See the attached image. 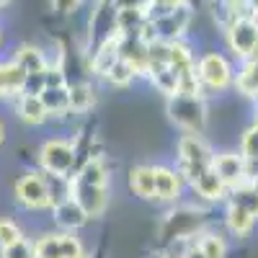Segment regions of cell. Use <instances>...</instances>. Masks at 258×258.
<instances>
[{
	"instance_id": "cell-1",
	"label": "cell",
	"mask_w": 258,
	"mask_h": 258,
	"mask_svg": "<svg viewBox=\"0 0 258 258\" xmlns=\"http://www.w3.org/2000/svg\"><path fill=\"white\" fill-rule=\"evenodd\" d=\"M36 165L44 176L73 178L80 165L78 145L68 137H47L36 150Z\"/></svg>"
},
{
	"instance_id": "cell-2",
	"label": "cell",
	"mask_w": 258,
	"mask_h": 258,
	"mask_svg": "<svg viewBox=\"0 0 258 258\" xmlns=\"http://www.w3.org/2000/svg\"><path fill=\"white\" fill-rule=\"evenodd\" d=\"M207 227H209L207 225V212L202 207L181 202L176 207H170V212L163 217V225H160L163 248L176 243V240H197Z\"/></svg>"
},
{
	"instance_id": "cell-3",
	"label": "cell",
	"mask_w": 258,
	"mask_h": 258,
	"mask_svg": "<svg viewBox=\"0 0 258 258\" xmlns=\"http://www.w3.org/2000/svg\"><path fill=\"white\" fill-rule=\"evenodd\" d=\"M214 163V147L204 135H181L176 140V170L183 176L186 186L204 176Z\"/></svg>"
},
{
	"instance_id": "cell-4",
	"label": "cell",
	"mask_w": 258,
	"mask_h": 258,
	"mask_svg": "<svg viewBox=\"0 0 258 258\" xmlns=\"http://www.w3.org/2000/svg\"><path fill=\"white\" fill-rule=\"evenodd\" d=\"M165 114L168 119L181 129V135H204L209 124V106L207 96H173L165 98Z\"/></svg>"
},
{
	"instance_id": "cell-5",
	"label": "cell",
	"mask_w": 258,
	"mask_h": 258,
	"mask_svg": "<svg viewBox=\"0 0 258 258\" xmlns=\"http://www.w3.org/2000/svg\"><path fill=\"white\" fill-rule=\"evenodd\" d=\"M13 202L24 212H52L54 199L49 191V181L39 168H29L13 181Z\"/></svg>"
},
{
	"instance_id": "cell-6",
	"label": "cell",
	"mask_w": 258,
	"mask_h": 258,
	"mask_svg": "<svg viewBox=\"0 0 258 258\" xmlns=\"http://www.w3.org/2000/svg\"><path fill=\"white\" fill-rule=\"evenodd\" d=\"M197 78L202 83V91L207 93H225L235 88V64L220 49H207L197 57Z\"/></svg>"
},
{
	"instance_id": "cell-7",
	"label": "cell",
	"mask_w": 258,
	"mask_h": 258,
	"mask_svg": "<svg viewBox=\"0 0 258 258\" xmlns=\"http://www.w3.org/2000/svg\"><path fill=\"white\" fill-rule=\"evenodd\" d=\"M222 36H225L227 52L238 62L250 59L253 52L258 49V18L253 13H248V16H235V18L225 21Z\"/></svg>"
},
{
	"instance_id": "cell-8",
	"label": "cell",
	"mask_w": 258,
	"mask_h": 258,
	"mask_svg": "<svg viewBox=\"0 0 258 258\" xmlns=\"http://www.w3.org/2000/svg\"><path fill=\"white\" fill-rule=\"evenodd\" d=\"M153 176H155V202L165 207H176L183 202V191L188 188L183 176L176 170V165L168 163H155L153 165Z\"/></svg>"
},
{
	"instance_id": "cell-9",
	"label": "cell",
	"mask_w": 258,
	"mask_h": 258,
	"mask_svg": "<svg viewBox=\"0 0 258 258\" xmlns=\"http://www.w3.org/2000/svg\"><path fill=\"white\" fill-rule=\"evenodd\" d=\"M212 170L222 178V183L230 191L238 188V186H245L250 181V163L238 153V150H222V153H214Z\"/></svg>"
},
{
	"instance_id": "cell-10",
	"label": "cell",
	"mask_w": 258,
	"mask_h": 258,
	"mask_svg": "<svg viewBox=\"0 0 258 258\" xmlns=\"http://www.w3.org/2000/svg\"><path fill=\"white\" fill-rule=\"evenodd\" d=\"M121 59V36L109 34L101 36L93 52L88 54V75L96 80H106V75L111 73V68Z\"/></svg>"
},
{
	"instance_id": "cell-11",
	"label": "cell",
	"mask_w": 258,
	"mask_h": 258,
	"mask_svg": "<svg viewBox=\"0 0 258 258\" xmlns=\"http://www.w3.org/2000/svg\"><path fill=\"white\" fill-rule=\"evenodd\" d=\"M70 197L80 204V209L88 214V220L103 217V212L109 209V188H98V186H85L70 178Z\"/></svg>"
},
{
	"instance_id": "cell-12",
	"label": "cell",
	"mask_w": 258,
	"mask_h": 258,
	"mask_svg": "<svg viewBox=\"0 0 258 258\" xmlns=\"http://www.w3.org/2000/svg\"><path fill=\"white\" fill-rule=\"evenodd\" d=\"M49 220H52V225H54L57 232H80L85 225L91 222L88 214L80 209V204L73 197L57 202L52 207V212H49Z\"/></svg>"
},
{
	"instance_id": "cell-13",
	"label": "cell",
	"mask_w": 258,
	"mask_h": 258,
	"mask_svg": "<svg viewBox=\"0 0 258 258\" xmlns=\"http://www.w3.org/2000/svg\"><path fill=\"white\" fill-rule=\"evenodd\" d=\"M188 191L197 197L202 204H227L230 188L222 183V178L209 168L204 176H199L194 183H188Z\"/></svg>"
},
{
	"instance_id": "cell-14",
	"label": "cell",
	"mask_w": 258,
	"mask_h": 258,
	"mask_svg": "<svg viewBox=\"0 0 258 258\" xmlns=\"http://www.w3.org/2000/svg\"><path fill=\"white\" fill-rule=\"evenodd\" d=\"M147 18H145V8L142 3H124L114 8V31L121 39L129 36H140V31L145 29Z\"/></svg>"
},
{
	"instance_id": "cell-15",
	"label": "cell",
	"mask_w": 258,
	"mask_h": 258,
	"mask_svg": "<svg viewBox=\"0 0 258 258\" xmlns=\"http://www.w3.org/2000/svg\"><path fill=\"white\" fill-rule=\"evenodd\" d=\"M11 59H13L26 75H41V73H47V68H49V54H47V49L39 47V44H31V41L18 44V47L13 49Z\"/></svg>"
},
{
	"instance_id": "cell-16",
	"label": "cell",
	"mask_w": 258,
	"mask_h": 258,
	"mask_svg": "<svg viewBox=\"0 0 258 258\" xmlns=\"http://www.w3.org/2000/svg\"><path fill=\"white\" fill-rule=\"evenodd\" d=\"M126 188L132 197L140 202H155V176H153V165L140 163L126 170Z\"/></svg>"
},
{
	"instance_id": "cell-17",
	"label": "cell",
	"mask_w": 258,
	"mask_h": 258,
	"mask_svg": "<svg viewBox=\"0 0 258 258\" xmlns=\"http://www.w3.org/2000/svg\"><path fill=\"white\" fill-rule=\"evenodd\" d=\"M78 183H85V186H98V188H109L111 183V173H109V165L101 155H88L83 158L75 176H73Z\"/></svg>"
},
{
	"instance_id": "cell-18",
	"label": "cell",
	"mask_w": 258,
	"mask_h": 258,
	"mask_svg": "<svg viewBox=\"0 0 258 258\" xmlns=\"http://www.w3.org/2000/svg\"><path fill=\"white\" fill-rule=\"evenodd\" d=\"M13 114L21 124L26 126H44L49 121V114L44 109V103H41L39 96H16L13 98Z\"/></svg>"
},
{
	"instance_id": "cell-19",
	"label": "cell",
	"mask_w": 258,
	"mask_h": 258,
	"mask_svg": "<svg viewBox=\"0 0 258 258\" xmlns=\"http://www.w3.org/2000/svg\"><path fill=\"white\" fill-rule=\"evenodd\" d=\"M255 222H258V217L253 212H248L245 207L232 204V202L225 204V230L232 238H248L255 227Z\"/></svg>"
},
{
	"instance_id": "cell-20",
	"label": "cell",
	"mask_w": 258,
	"mask_h": 258,
	"mask_svg": "<svg viewBox=\"0 0 258 258\" xmlns=\"http://www.w3.org/2000/svg\"><path fill=\"white\" fill-rule=\"evenodd\" d=\"M26 83V73L13 59H0V101H13L21 96Z\"/></svg>"
},
{
	"instance_id": "cell-21",
	"label": "cell",
	"mask_w": 258,
	"mask_h": 258,
	"mask_svg": "<svg viewBox=\"0 0 258 258\" xmlns=\"http://www.w3.org/2000/svg\"><path fill=\"white\" fill-rule=\"evenodd\" d=\"M96 106V88L88 78L70 80V116H85Z\"/></svg>"
},
{
	"instance_id": "cell-22",
	"label": "cell",
	"mask_w": 258,
	"mask_h": 258,
	"mask_svg": "<svg viewBox=\"0 0 258 258\" xmlns=\"http://www.w3.org/2000/svg\"><path fill=\"white\" fill-rule=\"evenodd\" d=\"M49 119H68L70 116V83L59 85V88H47L39 96Z\"/></svg>"
},
{
	"instance_id": "cell-23",
	"label": "cell",
	"mask_w": 258,
	"mask_h": 258,
	"mask_svg": "<svg viewBox=\"0 0 258 258\" xmlns=\"http://www.w3.org/2000/svg\"><path fill=\"white\" fill-rule=\"evenodd\" d=\"M235 91L245 98L258 101V59H245L235 70Z\"/></svg>"
},
{
	"instance_id": "cell-24",
	"label": "cell",
	"mask_w": 258,
	"mask_h": 258,
	"mask_svg": "<svg viewBox=\"0 0 258 258\" xmlns=\"http://www.w3.org/2000/svg\"><path fill=\"white\" fill-rule=\"evenodd\" d=\"M121 59L132 64L140 73V78H145V73H147V41H142L140 36L121 39Z\"/></svg>"
},
{
	"instance_id": "cell-25",
	"label": "cell",
	"mask_w": 258,
	"mask_h": 258,
	"mask_svg": "<svg viewBox=\"0 0 258 258\" xmlns=\"http://www.w3.org/2000/svg\"><path fill=\"white\" fill-rule=\"evenodd\" d=\"M145 78L150 80V85H153L163 98H173L178 93V78L168 64H163V68H150Z\"/></svg>"
},
{
	"instance_id": "cell-26",
	"label": "cell",
	"mask_w": 258,
	"mask_h": 258,
	"mask_svg": "<svg viewBox=\"0 0 258 258\" xmlns=\"http://www.w3.org/2000/svg\"><path fill=\"white\" fill-rule=\"evenodd\" d=\"M197 248L204 253V258H227V238L220 230L207 227L197 238Z\"/></svg>"
},
{
	"instance_id": "cell-27",
	"label": "cell",
	"mask_w": 258,
	"mask_h": 258,
	"mask_svg": "<svg viewBox=\"0 0 258 258\" xmlns=\"http://www.w3.org/2000/svg\"><path fill=\"white\" fill-rule=\"evenodd\" d=\"M34 240V253L36 258H62L59 248V232L57 230H41Z\"/></svg>"
},
{
	"instance_id": "cell-28",
	"label": "cell",
	"mask_w": 258,
	"mask_h": 258,
	"mask_svg": "<svg viewBox=\"0 0 258 258\" xmlns=\"http://www.w3.org/2000/svg\"><path fill=\"white\" fill-rule=\"evenodd\" d=\"M140 78V73L132 68L129 62H124V59H119L114 68H111V73L106 75V80L103 83H109L111 88H116V91H126L129 85H135V80Z\"/></svg>"
},
{
	"instance_id": "cell-29",
	"label": "cell",
	"mask_w": 258,
	"mask_h": 258,
	"mask_svg": "<svg viewBox=\"0 0 258 258\" xmlns=\"http://www.w3.org/2000/svg\"><path fill=\"white\" fill-rule=\"evenodd\" d=\"M62 258H91V250L85 248L80 232H59Z\"/></svg>"
},
{
	"instance_id": "cell-30",
	"label": "cell",
	"mask_w": 258,
	"mask_h": 258,
	"mask_svg": "<svg viewBox=\"0 0 258 258\" xmlns=\"http://www.w3.org/2000/svg\"><path fill=\"white\" fill-rule=\"evenodd\" d=\"M21 240H26V232L13 217H0V250H6Z\"/></svg>"
},
{
	"instance_id": "cell-31",
	"label": "cell",
	"mask_w": 258,
	"mask_h": 258,
	"mask_svg": "<svg viewBox=\"0 0 258 258\" xmlns=\"http://www.w3.org/2000/svg\"><path fill=\"white\" fill-rule=\"evenodd\" d=\"M238 153H240L250 165H258V124H255V121H253V124L245 129V132H243Z\"/></svg>"
},
{
	"instance_id": "cell-32",
	"label": "cell",
	"mask_w": 258,
	"mask_h": 258,
	"mask_svg": "<svg viewBox=\"0 0 258 258\" xmlns=\"http://www.w3.org/2000/svg\"><path fill=\"white\" fill-rule=\"evenodd\" d=\"M227 202L245 207L248 212H253L255 217H258V191H255L250 183H245V186H238V188H232V191H230V197H227Z\"/></svg>"
},
{
	"instance_id": "cell-33",
	"label": "cell",
	"mask_w": 258,
	"mask_h": 258,
	"mask_svg": "<svg viewBox=\"0 0 258 258\" xmlns=\"http://www.w3.org/2000/svg\"><path fill=\"white\" fill-rule=\"evenodd\" d=\"M0 258H36L34 240L26 238V240H21V243H16V245H11L6 250H0Z\"/></svg>"
},
{
	"instance_id": "cell-34",
	"label": "cell",
	"mask_w": 258,
	"mask_h": 258,
	"mask_svg": "<svg viewBox=\"0 0 258 258\" xmlns=\"http://www.w3.org/2000/svg\"><path fill=\"white\" fill-rule=\"evenodd\" d=\"M181 258H204V253L197 248V240H194V243H191V245L183 250V255H181Z\"/></svg>"
},
{
	"instance_id": "cell-35",
	"label": "cell",
	"mask_w": 258,
	"mask_h": 258,
	"mask_svg": "<svg viewBox=\"0 0 258 258\" xmlns=\"http://www.w3.org/2000/svg\"><path fill=\"white\" fill-rule=\"evenodd\" d=\"M6 142V124H3V119H0V145Z\"/></svg>"
},
{
	"instance_id": "cell-36",
	"label": "cell",
	"mask_w": 258,
	"mask_h": 258,
	"mask_svg": "<svg viewBox=\"0 0 258 258\" xmlns=\"http://www.w3.org/2000/svg\"><path fill=\"white\" fill-rule=\"evenodd\" d=\"M250 8H253V16L258 18V0H255V3H250Z\"/></svg>"
},
{
	"instance_id": "cell-37",
	"label": "cell",
	"mask_w": 258,
	"mask_h": 258,
	"mask_svg": "<svg viewBox=\"0 0 258 258\" xmlns=\"http://www.w3.org/2000/svg\"><path fill=\"white\" fill-rule=\"evenodd\" d=\"M0 47H3V26H0Z\"/></svg>"
}]
</instances>
